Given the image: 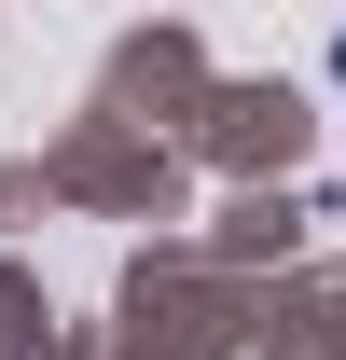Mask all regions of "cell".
<instances>
[{
  "instance_id": "obj_1",
  "label": "cell",
  "mask_w": 346,
  "mask_h": 360,
  "mask_svg": "<svg viewBox=\"0 0 346 360\" xmlns=\"http://www.w3.org/2000/svg\"><path fill=\"white\" fill-rule=\"evenodd\" d=\"M333 70H346V42H333Z\"/></svg>"
}]
</instances>
